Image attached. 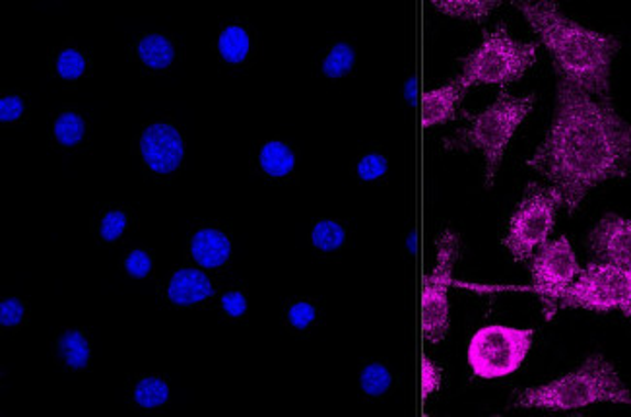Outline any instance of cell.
<instances>
[{"label":"cell","instance_id":"15","mask_svg":"<svg viewBox=\"0 0 631 417\" xmlns=\"http://www.w3.org/2000/svg\"><path fill=\"white\" fill-rule=\"evenodd\" d=\"M191 254L203 268H218L230 259L231 243L228 235L218 230H200L193 238Z\"/></svg>","mask_w":631,"mask_h":417},{"label":"cell","instance_id":"23","mask_svg":"<svg viewBox=\"0 0 631 417\" xmlns=\"http://www.w3.org/2000/svg\"><path fill=\"white\" fill-rule=\"evenodd\" d=\"M353 65H356V53L352 47L348 43H337L325 57L323 74L328 78H342L352 70Z\"/></svg>","mask_w":631,"mask_h":417},{"label":"cell","instance_id":"22","mask_svg":"<svg viewBox=\"0 0 631 417\" xmlns=\"http://www.w3.org/2000/svg\"><path fill=\"white\" fill-rule=\"evenodd\" d=\"M167 400H170V388L162 378H156V376L142 378L134 388V402L139 404L140 408H160Z\"/></svg>","mask_w":631,"mask_h":417},{"label":"cell","instance_id":"34","mask_svg":"<svg viewBox=\"0 0 631 417\" xmlns=\"http://www.w3.org/2000/svg\"><path fill=\"white\" fill-rule=\"evenodd\" d=\"M221 309L228 312L230 317H236V319L243 317L247 311L246 295L239 294V292L221 295Z\"/></svg>","mask_w":631,"mask_h":417},{"label":"cell","instance_id":"28","mask_svg":"<svg viewBox=\"0 0 631 417\" xmlns=\"http://www.w3.org/2000/svg\"><path fill=\"white\" fill-rule=\"evenodd\" d=\"M124 230H127V216L121 210H111L104 216L101 220V228H99V233L104 241H109L113 243L117 239L123 235Z\"/></svg>","mask_w":631,"mask_h":417},{"label":"cell","instance_id":"16","mask_svg":"<svg viewBox=\"0 0 631 417\" xmlns=\"http://www.w3.org/2000/svg\"><path fill=\"white\" fill-rule=\"evenodd\" d=\"M259 164H261V169H263L269 177H274V179L286 177V175L294 172V152H292L290 146L284 144V142L272 140V142H266V144L261 147Z\"/></svg>","mask_w":631,"mask_h":417},{"label":"cell","instance_id":"3","mask_svg":"<svg viewBox=\"0 0 631 417\" xmlns=\"http://www.w3.org/2000/svg\"><path fill=\"white\" fill-rule=\"evenodd\" d=\"M599 402L631 406V391L623 385L614 365L605 360V355L595 353L572 373L558 376L546 385L526 388L516 396L515 404L519 408L574 411Z\"/></svg>","mask_w":631,"mask_h":417},{"label":"cell","instance_id":"26","mask_svg":"<svg viewBox=\"0 0 631 417\" xmlns=\"http://www.w3.org/2000/svg\"><path fill=\"white\" fill-rule=\"evenodd\" d=\"M86 70V61L78 51L65 50L57 58V73L65 80H76Z\"/></svg>","mask_w":631,"mask_h":417},{"label":"cell","instance_id":"13","mask_svg":"<svg viewBox=\"0 0 631 417\" xmlns=\"http://www.w3.org/2000/svg\"><path fill=\"white\" fill-rule=\"evenodd\" d=\"M467 84L460 80L459 76L445 84L437 90L426 91L422 98V124L424 129H432L437 124H445L457 117V107L460 99L467 94Z\"/></svg>","mask_w":631,"mask_h":417},{"label":"cell","instance_id":"11","mask_svg":"<svg viewBox=\"0 0 631 417\" xmlns=\"http://www.w3.org/2000/svg\"><path fill=\"white\" fill-rule=\"evenodd\" d=\"M589 249L597 261L631 271V220L607 213L590 231Z\"/></svg>","mask_w":631,"mask_h":417},{"label":"cell","instance_id":"17","mask_svg":"<svg viewBox=\"0 0 631 417\" xmlns=\"http://www.w3.org/2000/svg\"><path fill=\"white\" fill-rule=\"evenodd\" d=\"M498 0H435L434 9L447 17L482 22L493 9H498Z\"/></svg>","mask_w":631,"mask_h":417},{"label":"cell","instance_id":"29","mask_svg":"<svg viewBox=\"0 0 631 417\" xmlns=\"http://www.w3.org/2000/svg\"><path fill=\"white\" fill-rule=\"evenodd\" d=\"M442 381V369L437 367L434 361L424 358V360H422V396H424V398L434 396V394L439 391Z\"/></svg>","mask_w":631,"mask_h":417},{"label":"cell","instance_id":"12","mask_svg":"<svg viewBox=\"0 0 631 417\" xmlns=\"http://www.w3.org/2000/svg\"><path fill=\"white\" fill-rule=\"evenodd\" d=\"M144 164L154 173L167 175L179 167L185 156V146L179 131L172 124L157 123L148 127L140 140Z\"/></svg>","mask_w":631,"mask_h":417},{"label":"cell","instance_id":"14","mask_svg":"<svg viewBox=\"0 0 631 417\" xmlns=\"http://www.w3.org/2000/svg\"><path fill=\"white\" fill-rule=\"evenodd\" d=\"M210 295H214L210 279L206 278L205 272L195 271V268H183V271L175 272L172 282H170V287H167V297L179 307L197 305V303L208 299Z\"/></svg>","mask_w":631,"mask_h":417},{"label":"cell","instance_id":"21","mask_svg":"<svg viewBox=\"0 0 631 417\" xmlns=\"http://www.w3.org/2000/svg\"><path fill=\"white\" fill-rule=\"evenodd\" d=\"M346 231L338 221L320 220L313 226L312 243L323 253H333L345 245Z\"/></svg>","mask_w":631,"mask_h":417},{"label":"cell","instance_id":"6","mask_svg":"<svg viewBox=\"0 0 631 417\" xmlns=\"http://www.w3.org/2000/svg\"><path fill=\"white\" fill-rule=\"evenodd\" d=\"M559 206H564V198L556 188L544 187L541 183L526 185L525 195L516 205L503 235V246L516 262L531 261L534 253L548 243Z\"/></svg>","mask_w":631,"mask_h":417},{"label":"cell","instance_id":"24","mask_svg":"<svg viewBox=\"0 0 631 417\" xmlns=\"http://www.w3.org/2000/svg\"><path fill=\"white\" fill-rule=\"evenodd\" d=\"M361 391L368 396H383L393 385V376L381 363H369L360 375Z\"/></svg>","mask_w":631,"mask_h":417},{"label":"cell","instance_id":"20","mask_svg":"<svg viewBox=\"0 0 631 417\" xmlns=\"http://www.w3.org/2000/svg\"><path fill=\"white\" fill-rule=\"evenodd\" d=\"M58 352L70 369H84L90 361V344L78 330H68L58 338Z\"/></svg>","mask_w":631,"mask_h":417},{"label":"cell","instance_id":"31","mask_svg":"<svg viewBox=\"0 0 631 417\" xmlns=\"http://www.w3.org/2000/svg\"><path fill=\"white\" fill-rule=\"evenodd\" d=\"M124 268L131 274L132 278H146L150 271H152V259H150V254L146 251L137 249V251H132L127 256Z\"/></svg>","mask_w":631,"mask_h":417},{"label":"cell","instance_id":"4","mask_svg":"<svg viewBox=\"0 0 631 417\" xmlns=\"http://www.w3.org/2000/svg\"><path fill=\"white\" fill-rule=\"evenodd\" d=\"M534 101V94L511 96L508 91H501L492 106L468 117L467 127L452 140H445V146L447 150L482 152L486 160V188L492 187L505 150L515 136L516 129L531 116Z\"/></svg>","mask_w":631,"mask_h":417},{"label":"cell","instance_id":"7","mask_svg":"<svg viewBox=\"0 0 631 417\" xmlns=\"http://www.w3.org/2000/svg\"><path fill=\"white\" fill-rule=\"evenodd\" d=\"M534 330L531 328L488 325L476 330L468 344L467 360L478 378L493 381L513 375L525 363L533 348Z\"/></svg>","mask_w":631,"mask_h":417},{"label":"cell","instance_id":"8","mask_svg":"<svg viewBox=\"0 0 631 417\" xmlns=\"http://www.w3.org/2000/svg\"><path fill=\"white\" fill-rule=\"evenodd\" d=\"M460 239L455 231H443L437 239V262L422 289V330L429 344H439L449 334V297L453 286V268L459 259Z\"/></svg>","mask_w":631,"mask_h":417},{"label":"cell","instance_id":"2","mask_svg":"<svg viewBox=\"0 0 631 417\" xmlns=\"http://www.w3.org/2000/svg\"><path fill=\"white\" fill-rule=\"evenodd\" d=\"M542 45L548 50L559 78L592 98L610 99V70L620 42L614 35L595 32L559 12L556 2L515 0Z\"/></svg>","mask_w":631,"mask_h":417},{"label":"cell","instance_id":"1","mask_svg":"<svg viewBox=\"0 0 631 417\" xmlns=\"http://www.w3.org/2000/svg\"><path fill=\"white\" fill-rule=\"evenodd\" d=\"M526 167L556 188L574 213L592 188L631 173V123L610 99L559 78L556 113Z\"/></svg>","mask_w":631,"mask_h":417},{"label":"cell","instance_id":"9","mask_svg":"<svg viewBox=\"0 0 631 417\" xmlns=\"http://www.w3.org/2000/svg\"><path fill=\"white\" fill-rule=\"evenodd\" d=\"M558 301L562 307H579L589 311L622 309L625 303L631 301V271L605 262H590L575 279L574 286L554 299V303Z\"/></svg>","mask_w":631,"mask_h":417},{"label":"cell","instance_id":"30","mask_svg":"<svg viewBox=\"0 0 631 417\" xmlns=\"http://www.w3.org/2000/svg\"><path fill=\"white\" fill-rule=\"evenodd\" d=\"M317 317V311L313 307L312 303L297 301L290 307L287 311V320L292 327L297 328V330H305L313 325V320Z\"/></svg>","mask_w":631,"mask_h":417},{"label":"cell","instance_id":"25","mask_svg":"<svg viewBox=\"0 0 631 417\" xmlns=\"http://www.w3.org/2000/svg\"><path fill=\"white\" fill-rule=\"evenodd\" d=\"M53 132H55L58 144L73 147L83 142L86 124H84L83 117L76 116V113H63L55 121Z\"/></svg>","mask_w":631,"mask_h":417},{"label":"cell","instance_id":"19","mask_svg":"<svg viewBox=\"0 0 631 417\" xmlns=\"http://www.w3.org/2000/svg\"><path fill=\"white\" fill-rule=\"evenodd\" d=\"M249 50H251V40H249V33L241 25H228L220 33L218 51H220L224 61H228L231 65H239L246 61Z\"/></svg>","mask_w":631,"mask_h":417},{"label":"cell","instance_id":"5","mask_svg":"<svg viewBox=\"0 0 631 417\" xmlns=\"http://www.w3.org/2000/svg\"><path fill=\"white\" fill-rule=\"evenodd\" d=\"M538 47L534 43L516 42L508 28L500 25L485 32L478 50L463 61L459 78L470 86H500L505 88L525 76L536 63Z\"/></svg>","mask_w":631,"mask_h":417},{"label":"cell","instance_id":"36","mask_svg":"<svg viewBox=\"0 0 631 417\" xmlns=\"http://www.w3.org/2000/svg\"><path fill=\"white\" fill-rule=\"evenodd\" d=\"M620 311H622L625 317H630L631 319V301L625 303Z\"/></svg>","mask_w":631,"mask_h":417},{"label":"cell","instance_id":"27","mask_svg":"<svg viewBox=\"0 0 631 417\" xmlns=\"http://www.w3.org/2000/svg\"><path fill=\"white\" fill-rule=\"evenodd\" d=\"M387 169H389V162H387L385 156L381 154H368V156L361 157L358 162V177L361 180H378L385 175Z\"/></svg>","mask_w":631,"mask_h":417},{"label":"cell","instance_id":"18","mask_svg":"<svg viewBox=\"0 0 631 417\" xmlns=\"http://www.w3.org/2000/svg\"><path fill=\"white\" fill-rule=\"evenodd\" d=\"M139 55L142 63L150 68L165 70L173 63L175 50H173L172 42L167 37L160 35V33H152V35H146L144 40H140Z\"/></svg>","mask_w":631,"mask_h":417},{"label":"cell","instance_id":"35","mask_svg":"<svg viewBox=\"0 0 631 417\" xmlns=\"http://www.w3.org/2000/svg\"><path fill=\"white\" fill-rule=\"evenodd\" d=\"M406 96L411 99V103H414V99H416V80L414 78L406 84Z\"/></svg>","mask_w":631,"mask_h":417},{"label":"cell","instance_id":"32","mask_svg":"<svg viewBox=\"0 0 631 417\" xmlns=\"http://www.w3.org/2000/svg\"><path fill=\"white\" fill-rule=\"evenodd\" d=\"M24 303L20 299H7L0 303V325L2 327H17L24 319Z\"/></svg>","mask_w":631,"mask_h":417},{"label":"cell","instance_id":"33","mask_svg":"<svg viewBox=\"0 0 631 417\" xmlns=\"http://www.w3.org/2000/svg\"><path fill=\"white\" fill-rule=\"evenodd\" d=\"M24 113V101L18 96L0 99V121L2 123H14Z\"/></svg>","mask_w":631,"mask_h":417},{"label":"cell","instance_id":"10","mask_svg":"<svg viewBox=\"0 0 631 417\" xmlns=\"http://www.w3.org/2000/svg\"><path fill=\"white\" fill-rule=\"evenodd\" d=\"M533 289L542 295L546 305H554V299L567 287L574 286L581 274V266L575 259L574 249L566 235L548 241L533 256Z\"/></svg>","mask_w":631,"mask_h":417}]
</instances>
